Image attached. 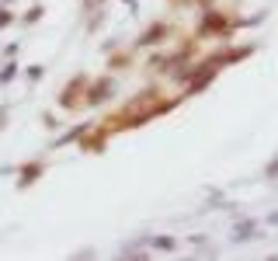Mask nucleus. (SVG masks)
I'll return each instance as SVG.
<instances>
[{"mask_svg": "<svg viewBox=\"0 0 278 261\" xmlns=\"http://www.w3.org/2000/svg\"><path fill=\"white\" fill-rule=\"evenodd\" d=\"M247 234H254V223H240V227H236V240H240V237H247Z\"/></svg>", "mask_w": 278, "mask_h": 261, "instance_id": "f257e3e1", "label": "nucleus"}, {"mask_svg": "<svg viewBox=\"0 0 278 261\" xmlns=\"http://www.w3.org/2000/svg\"><path fill=\"white\" fill-rule=\"evenodd\" d=\"M271 223H278V212H271Z\"/></svg>", "mask_w": 278, "mask_h": 261, "instance_id": "f03ea898", "label": "nucleus"}]
</instances>
